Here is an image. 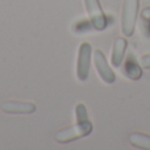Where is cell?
<instances>
[{
	"instance_id": "1",
	"label": "cell",
	"mask_w": 150,
	"mask_h": 150,
	"mask_svg": "<svg viewBox=\"0 0 150 150\" xmlns=\"http://www.w3.org/2000/svg\"><path fill=\"white\" fill-rule=\"evenodd\" d=\"M91 132H92V122L90 120L87 119V120H80V121L76 120L75 125L61 129L59 132L55 133L54 140L59 144H67L74 140H78V138L86 137Z\"/></svg>"
},
{
	"instance_id": "2",
	"label": "cell",
	"mask_w": 150,
	"mask_h": 150,
	"mask_svg": "<svg viewBox=\"0 0 150 150\" xmlns=\"http://www.w3.org/2000/svg\"><path fill=\"white\" fill-rule=\"evenodd\" d=\"M138 7L140 0H124L121 11V30L125 37H130L134 32Z\"/></svg>"
},
{
	"instance_id": "3",
	"label": "cell",
	"mask_w": 150,
	"mask_h": 150,
	"mask_svg": "<svg viewBox=\"0 0 150 150\" xmlns=\"http://www.w3.org/2000/svg\"><path fill=\"white\" fill-rule=\"evenodd\" d=\"M91 45L88 42H83L79 46V53H78V61H76V76L79 80L84 82L88 78V71H90L91 65Z\"/></svg>"
},
{
	"instance_id": "4",
	"label": "cell",
	"mask_w": 150,
	"mask_h": 150,
	"mask_svg": "<svg viewBox=\"0 0 150 150\" xmlns=\"http://www.w3.org/2000/svg\"><path fill=\"white\" fill-rule=\"evenodd\" d=\"M84 5H86V11L88 13V17H90V21L92 24L93 29H96V30L105 29L107 18L100 7V1L99 0H84Z\"/></svg>"
},
{
	"instance_id": "5",
	"label": "cell",
	"mask_w": 150,
	"mask_h": 150,
	"mask_svg": "<svg viewBox=\"0 0 150 150\" xmlns=\"http://www.w3.org/2000/svg\"><path fill=\"white\" fill-rule=\"evenodd\" d=\"M93 62H95V67H96V70H98V74L100 75V78L107 84H112V83L116 80L115 73L112 71V69L109 67L108 62H107V59L101 50H95V53H93Z\"/></svg>"
},
{
	"instance_id": "6",
	"label": "cell",
	"mask_w": 150,
	"mask_h": 150,
	"mask_svg": "<svg viewBox=\"0 0 150 150\" xmlns=\"http://www.w3.org/2000/svg\"><path fill=\"white\" fill-rule=\"evenodd\" d=\"M1 111L12 115H30L36 111V104L30 101H17L11 100L1 104Z\"/></svg>"
},
{
	"instance_id": "7",
	"label": "cell",
	"mask_w": 150,
	"mask_h": 150,
	"mask_svg": "<svg viewBox=\"0 0 150 150\" xmlns=\"http://www.w3.org/2000/svg\"><path fill=\"white\" fill-rule=\"evenodd\" d=\"M125 50H127V40L122 38V37H119L113 44L112 57H111L112 65H113L115 67H120V66H121L122 59H124Z\"/></svg>"
},
{
	"instance_id": "8",
	"label": "cell",
	"mask_w": 150,
	"mask_h": 150,
	"mask_svg": "<svg viewBox=\"0 0 150 150\" xmlns=\"http://www.w3.org/2000/svg\"><path fill=\"white\" fill-rule=\"evenodd\" d=\"M124 73L127 74L128 78H130V79H133V80H137L142 76V70H141L140 65H138L134 58L130 57V55L127 59V62H125Z\"/></svg>"
},
{
	"instance_id": "9",
	"label": "cell",
	"mask_w": 150,
	"mask_h": 150,
	"mask_svg": "<svg viewBox=\"0 0 150 150\" xmlns=\"http://www.w3.org/2000/svg\"><path fill=\"white\" fill-rule=\"evenodd\" d=\"M129 140H130V144L133 146H136V148L150 150V136L148 134L136 132L129 136Z\"/></svg>"
},
{
	"instance_id": "10",
	"label": "cell",
	"mask_w": 150,
	"mask_h": 150,
	"mask_svg": "<svg viewBox=\"0 0 150 150\" xmlns=\"http://www.w3.org/2000/svg\"><path fill=\"white\" fill-rule=\"evenodd\" d=\"M75 112H76V120L80 121V120H87V109L83 104H78L76 108H75Z\"/></svg>"
},
{
	"instance_id": "11",
	"label": "cell",
	"mask_w": 150,
	"mask_h": 150,
	"mask_svg": "<svg viewBox=\"0 0 150 150\" xmlns=\"http://www.w3.org/2000/svg\"><path fill=\"white\" fill-rule=\"evenodd\" d=\"M141 65L145 69H150V54H145L141 58Z\"/></svg>"
},
{
	"instance_id": "12",
	"label": "cell",
	"mask_w": 150,
	"mask_h": 150,
	"mask_svg": "<svg viewBox=\"0 0 150 150\" xmlns=\"http://www.w3.org/2000/svg\"><path fill=\"white\" fill-rule=\"evenodd\" d=\"M141 16H142L145 20H150V7L144 8L142 12H141Z\"/></svg>"
}]
</instances>
